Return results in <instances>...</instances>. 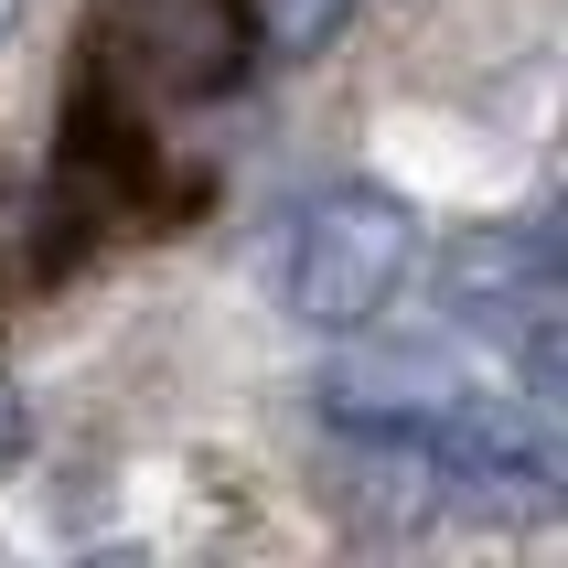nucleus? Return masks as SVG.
I'll return each mask as SVG.
<instances>
[{
	"mask_svg": "<svg viewBox=\"0 0 568 568\" xmlns=\"http://www.w3.org/2000/svg\"><path fill=\"white\" fill-rule=\"evenodd\" d=\"M440 301H450L462 333H483L526 376L537 408L568 397V280H558V236L547 225H483V236H462L450 268H440Z\"/></svg>",
	"mask_w": 568,
	"mask_h": 568,
	"instance_id": "nucleus-1",
	"label": "nucleus"
},
{
	"mask_svg": "<svg viewBox=\"0 0 568 568\" xmlns=\"http://www.w3.org/2000/svg\"><path fill=\"white\" fill-rule=\"evenodd\" d=\"M87 97L108 108H204L247 64V0H108L87 32Z\"/></svg>",
	"mask_w": 568,
	"mask_h": 568,
	"instance_id": "nucleus-2",
	"label": "nucleus"
},
{
	"mask_svg": "<svg viewBox=\"0 0 568 568\" xmlns=\"http://www.w3.org/2000/svg\"><path fill=\"white\" fill-rule=\"evenodd\" d=\"M418 257V215L397 204V193L376 183H333L322 204H301V225H290V322H312V333H365V322L397 301V280H408Z\"/></svg>",
	"mask_w": 568,
	"mask_h": 568,
	"instance_id": "nucleus-3",
	"label": "nucleus"
},
{
	"mask_svg": "<svg viewBox=\"0 0 568 568\" xmlns=\"http://www.w3.org/2000/svg\"><path fill=\"white\" fill-rule=\"evenodd\" d=\"M418 450H429V483H440L450 505L515 515V526L558 515V440H547L537 397H483V386H462V397L429 418Z\"/></svg>",
	"mask_w": 568,
	"mask_h": 568,
	"instance_id": "nucleus-4",
	"label": "nucleus"
},
{
	"mask_svg": "<svg viewBox=\"0 0 568 568\" xmlns=\"http://www.w3.org/2000/svg\"><path fill=\"white\" fill-rule=\"evenodd\" d=\"M462 365L440 344H397V354H344L322 376V418L333 429H386V440H429V418L462 397Z\"/></svg>",
	"mask_w": 568,
	"mask_h": 568,
	"instance_id": "nucleus-5",
	"label": "nucleus"
},
{
	"mask_svg": "<svg viewBox=\"0 0 568 568\" xmlns=\"http://www.w3.org/2000/svg\"><path fill=\"white\" fill-rule=\"evenodd\" d=\"M344 22H354V0H257V32H268L280 54H322Z\"/></svg>",
	"mask_w": 568,
	"mask_h": 568,
	"instance_id": "nucleus-6",
	"label": "nucleus"
},
{
	"mask_svg": "<svg viewBox=\"0 0 568 568\" xmlns=\"http://www.w3.org/2000/svg\"><path fill=\"white\" fill-rule=\"evenodd\" d=\"M22 440H32V418H22V386L0 376V450H22Z\"/></svg>",
	"mask_w": 568,
	"mask_h": 568,
	"instance_id": "nucleus-7",
	"label": "nucleus"
},
{
	"mask_svg": "<svg viewBox=\"0 0 568 568\" xmlns=\"http://www.w3.org/2000/svg\"><path fill=\"white\" fill-rule=\"evenodd\" d=\"M11 22H22V0H0V43H11Z\"/></svg>",
	"mask_w": 568,
	"mask_h": 568,
	"instance_id": "nucleus-8",
	"label": "nucleus"
}]
</instances>
